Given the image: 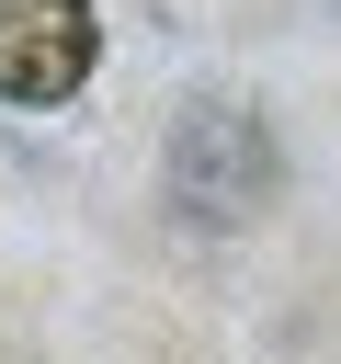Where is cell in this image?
Returning a JSON list of instances; mask_svg holds the SVG:
<instances>
[{
	"instance_id": "obj_2",
	"label": "cell",
	"mask_w": 341,
	"mask_h": 364,
	"mask_svg": "<svg viewBox=\"0 0 341 364\" xmlns=\"http://www.w3.org/2000/svg\"><path fill=\"white\" fill-rule=\"evenodd\" d=\"M91 57H102L91 0H0V102L45 114L91 80Z\"/></svg>"
},
{
	"instance_id": "obj_1",
	"label": "cell",
	"mask_w": 341,
	"mask_h": 364,
	"mask_svg": "<svg viewBox=\"0 0 341 364\" xmlns=\"http://www.w3.org/2000/svg\"><path fill=\"white\" fill-rule=\"evenodd\" d=\"M273 182H284V159H273V136H261L250 102H227V91L182 102V125H170V205H182V216L250 228V216L273 205Z\"/></svg>"
}]
</instances>
